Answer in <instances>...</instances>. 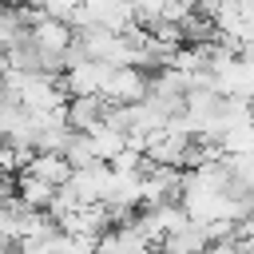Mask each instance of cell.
<instances>
[{
    "label": "cell",
    "instance_id": "9",
    "mask_svg": "<svg viewBox=\"0 0 254 254\" xmlns=\"http://www.w3.org/2000/svg\"><path fill=\"white\" fill-rule=\"evenodd\" d=\"M202 254H238V246H234V242H210Z\"/></svg>",
    "mask_w": 254,
    "mask_h": 254
},
{
    "label": "cell",
    "instance_id": "7",
    "mask_svg": "<svg viewBox=\"0 0 254 254\" xmlns=\"http://www.w3.org/2000/svg\"><path fill=\"white\" fill-rule=\"evenodd\" d=\"M190 12H194V4H190V0H163V4H159V24L179 28V24H183Z\"/></svg>",
    "mask_w": 254,
    "mask_h": 254
},
{
    "label": "cell",
    "instance_id": "6",
    "mask_svg": "<svg viewBox=\"0 0 254 254\" xmlns=\"http://www.w3.org/2000/svg\"><path fill=\"white\" fill-rule=\"evenodd\" d=\"M87 147H91V155H95V163H111L119 151H123V131H111V127H95V131H87Z\"/></svg>",
    "mask_w": 254,
    "mask_h": 254
},
{
    "label": "cell",
    "instance_id": "3",
    "mask_svg": "<svg viewBox=\"0 0 254 254\" xmlns=\"http://www.w3.org/2000/svg\"><path fill=\"white\" fill-rule=\"evenodd\" d=\"M24 175H32V179H40V183H48L56 190V187H64L71 179V167L64 163V155H32V163L24 167Z\"/></svg>",
    "mask_w": 254,
    "mask_h": 254
},
{
    "label": "cell",
    "instance_id": "8",
    "mask_svg": "<svg viewBox=\"0 0 254 254\" xmlns=\"http://www.w3.org/2000/svg\"><path fill=\"white\" fill-rule=\"evenodd\" d=\"M16 254H56V234H48V238H24V242H16Z\"/></svg>",
    "mask_w": 254,
    "mask_h": 254
},
{
    "label": "cell",
    "instance_id": "5",
    "mask_svg": "<svg viewBox=\"0 0 254 254\" xmlns=\"http://www.w3.org/2000/svg\"><path fill=\"white\" fill-rule=\"evenodd\" d=\"M214 147H218L222 159H230V155H254V127H250V123L226 127V131L214 139Z\"/></svg>",
    "mask_w": 254,
    "mask_h": 254
},
{
    "label": "cell",
    "instance_id": "1",
    "mask_svg": "<svg viewBox=\"0 0 254 254\" xmlns=\"http://www.w3.org/2000/svg\"><path fill=\"white\" fill-rule=\"evenodd\" d=\"M99 99L103 103H143L147 99V75L139 67H111Z\"/></svg>",
    "mask_w": 254,
    "mask_h": 254
},
{
    "label": "cell",
    "instance_id": "4",
    "mask_svg": "<svg viewBox=\"0 0 254 254\" xmlns=\"http://www.w3.org/2000/svg\"><path fill=\"white\" fill-rule=\"evenodd\" d=\"M99 111H103V99L91 95V99H67V131L75 135H87L99 127Z\"/></svg>",
    "mask_w": 254,
    "mask_h": 254
},
{
    "label": "cell",
    "instance_id": "2",
    "mask_svg": "<svg viewBox=\"0 0 254 254\" xmlns=\"http://www.w3.org/2000/svg\"><path fill=\"white\" fill-rule=\"evenodd\" d=\"M28 40H32V48L36 52H44V56H64V48L75 40L71 36V28L67 24H60V20H40V24H32L28 28Z\"/></svg>",
    "mask_w": 254,
    "mask_h": 254
}]
</instances>
